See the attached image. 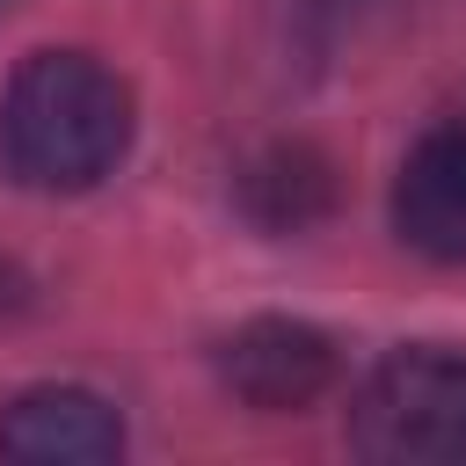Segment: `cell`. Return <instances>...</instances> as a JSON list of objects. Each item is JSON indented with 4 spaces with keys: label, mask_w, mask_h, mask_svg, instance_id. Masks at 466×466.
<instances>
[{
    "label": "cell",
    "mask_w": 466,
    "mask_h": 466,
    "mask_svg": "<svg viewBox=\"0 0 466 466\" xmlns=\"http://www.w3.org/2000/svg\"><path fill=\"white\" fill-rule=\"evenodd\" d=\"M131 153V87L87 51H36L0 95V160L29 189H95Z\"/></svg>",
    "instance_id": "cell-1"
},
{
    "label": "cell",
    "mask_w": 466,
    "mask_h": 466,
    "mask_svg": "<svg viewBox=\"0 0 466 466\" xmlns=\"http://www.w3.org/2000/svg\"><path fill=\"white\" fill-rule=\"evenodd\" d=\"M350 444L379 466H466V350H393L350 408Z\"/></svg>",
    "instance_id": "cell-2"
},
{
    "label": "cell",
    "mask_w": 466,
    "mask_h": 466,
    "mask_svg": "<svg viewBox=\"0 0 466 466\" xmlns=\"http://www.w3.org/2000/svg\"><path fill=\"white\" fill-rule=\"evenodd\" d=\"M218 379L233 386V400L284 415V408H306L335 386V342L306 320H248L226 335Z\"/></svg>",
    "instance_id": "cell-3"
},
{
    "label": "cell",
    "mask_w": 466,
    "mask_h": 466,
    "mask_svg": "<svg viewBox=\"0 0 466 466\" xmlns=\"http://www.w3.org/2000/svg\"><path fill=\"white\" fill-rule=\"evenodd\" d=\"M0 451L22 466H102L124 451V422L87 386H29L0 408Z\"/></svg>",
    "instance_id": "cell-4"
},
{
    "label": "cell",
    "mask_w": 466,
    "mask_h": 466,
    "mask_svg": "<svg viewBox=\"0 0 466 466\" xmlns=\"http://www.w3.org/2000/svg\"><path fill=\"white\" fill-rule=\"evenodd\" d=\"M393 226L430 262H466V131H430L393 182Z\"/></svg>",
    "instance_id": "cell-5"
},
{
    "label": "cell",
    "mask_w": 466,
    "mask_h": 466,
    "mask_svg": "<svg viewBox=\"0 0 466 466\" xmlns=\"http://www.w3.org/2000/svg\"><path fill=\"white\" fill-rule=\"evenodd\" d=\"M335 204V175L313 146H262L240 167V211L262 233H306L313 218H328Z\"/></svg>",
    "instance_id": "cell-6"
},
{
    "label": "cell",
    "mask_w": 466,
    "mask_h": 466,
    "mask_svg": "<svg viewBox=\"0 0 466 466\" xmlns=\"http://www.w3.org/2000/svg\"><path fill=\"white\" fill-rule=\"evenodd\" d=\"M0 7H7V0H0Z\"/></svg>",
    "instance_id": "cell-7"
}]
</instances>
